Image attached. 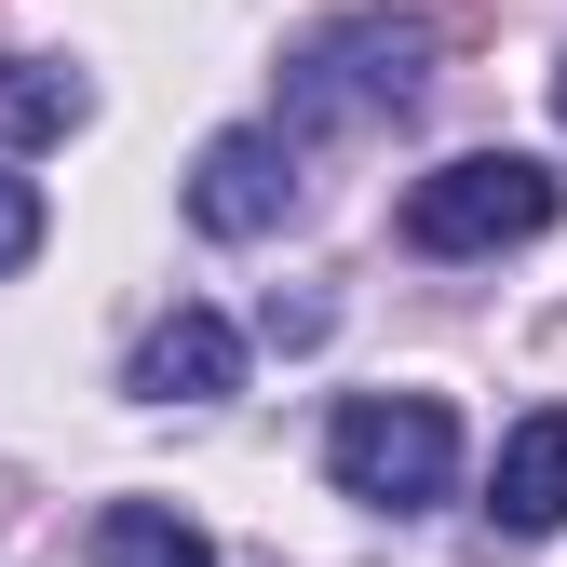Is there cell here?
<instances>
[{
	"instance_id": "cell-1",
	"label": "cell",
	"mask_w": 567,
	"mask_h": 567,
	"mask_svg": "<svg viewBox=\"0 0 567 567\" xmlns=\"http://www.w3.org/2000/svg\"><path fill=\"white\" fill-rule=\"evenodd\" d=\"M433 41H446V14H338V28H311L298 68H284V122L298 135L405 122L419 95H433Z\"/></svg>"
},
{
	"instance_id": "cell-2",
	"label": "cell",
	"mask_w": 567,
	"mask_h": 567,
	"mask_svg": "<svg viewBox=\"0 0 567 567\" xmlns=\"http://www.w3.org/2000/svg\"><path fill=\"white\" fill-rule=\"evenodd\" d=\"M324 473L351 486L365 514H433L460 486V419L433 392H351L324 419Z\"/></svg>"
},
{
	"instance_id": "cell-3",
	"label": "cell",
	"mask_w": 567,
	"mask_h": 567,
	"mask_svg": "<svg viewBox=\"0 0 567 567\" xmlns=\"http://www.w3.org/2000/svg\"><path fill=\"white\" fill-rule=\"evenodd\" d=\"M554 203H567L554 163H527V150H460V163H433V176L405 189V244L419 257H501V244H540L554 230Z\"/></svg>"
},
{
	"instance_id": "cell-4",
	"label": "cell",
	"mask_w": 567,
	"mask_h": 567,
	"mask_svg": "<svg viewBox=\"0 0 567 567\" xmlns=\"http://www.w3.org/2000/svg\"><path fill=\"white\" fill-rule=\"evenodd\" d=\"M189 217L217 230V244H257L298 217V150H284V122H230V135H203V163H189Z\"/></svg>"
},
{
	"instance_id": "cell-5",
	"label": "cell",
	"mask_w": 567,
	"mask_h": 567,
	"mask_svg": "<svg viewBox=\"0 0 567 567\" xmlns=\"http://www.w3.org/2000/svg\"><path fill=\"white\" fill-rule=\"evenodd\" d=\"M135 392H150V405H217V392H244V324L230 311H163L150 338H135Z\"/></svg>"
},
{
	"instance_id": "cell-6",
	"label": "cell",
	"mask_w": 567,
	"mask_h": 567,
	"mask_svg": "<svg viewBox=\"0 0 567 567\" xmlns=\"http://www.w3.org/2000/svg\"><path fill=\"white\" fill-rule=\"evenodd\" d=\"M486 527H501V540L567 527V405H540V419H514V433H501V473H486Z\"/></svg>"
},
{
	"instance_id": "cell-7",
	"label": "cell",
	"mask_w": 567,
	"mask_h": 567,
	"mask_svg": "<svg viewBox=\"0 0 567 567\" xmlns=\"http://www.w3.org/2000/svg\"><path fill=\"white\" fill-rule=\"evenodd\" d=\"M95 122V82L68 54H0V150H54Z\"/></svg>"
},
{
	"instance_id": "cell-8",
	"label": "cell",
	"mask_w": 567,
	"mask_h": 567,
	"mask_svg": "<svg viewBox=\"0 0 567 567\" xmlns=\"http://www.w3.org/2000/svg\"><path fill=\"white\" fill-rule=\"evenodd\" d=\"M95 567H217V554H203V527L176 501H109L95 514Z\"/></svg>"
},
{
	"instance_id": "cell-9",
	"label": "cell",
	"mask_w": 567,
	"mask_h": 567,
	"mask_svg": "<svg viewBox=\"0 0 567 567\" xmlns=\"http://www.w3.org/2000/svg\"><path fill=\"white\" fill-rule=\"evenodd\" d=\"M28 257H41V189L0 176V270H28Z\"/></svg>"
},
{
	"instance_id": "cell-10",
	"label": "cell",
	"mask_w": 567,
	"mask_h": 567,
	"mask_svg": "<svg viewBox=\"0 0 567 567\" xmlns=\"http://www.w3.org/2000/svg\"><path fill=\"white\" fill-rule=\"evenodd\" d=\"M554 122H567V68H554Z\"/></svg>"
}]
</instances>
